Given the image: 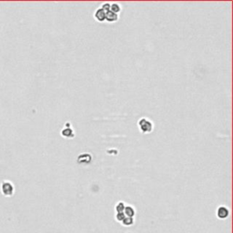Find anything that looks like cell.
<instances>
[{
    "label": "cell",
    "mask_w": 233,
    "mask_h": 233,
    "mask_svg": "<svg viewBox=\"0 0 233 233\" xmlns=\"http://www.w3.org/2000/svg\"><path fill=\"white\" fill-rule=\"evenodd\" d=\"M138 127L141 133L149 134V133H151V131L154 128V123L147 118H142L138 120Z\"/></svg>",
    "instance_id": "6da1fadb"
},
{
    "label": "cell",
    "mask_w": 233,
    "mask_h": 233,
    "mask_svg": "<svg viewBox=\"0 0 233 233\" xmlns=\"http://www.w3.org/2000/svg\"><path fill=\"white\" fill-rule=\"evenodd\" d=\"M94 18H95V19H96L97 22H100V23L105 22V21H106V13L99 7V8H97V9L95 11V13H94Z\"/></svg>",
    "instance_id": "7a4b0ae2"
},
{
    "label": "cell",
    "mask_w": 233,
    "mask_h": 233,
    "mask_svg": "<svg viewBox=\"0 0 233 233\" xmlns=\"http://www.w3.org/2000/svg\"><path fill=\"white\" fill-rule=\"evenodd\" d=\"M229 210L227 207L221 206L217 210V217L221 218V220L227 218L229 217Z\"/></svg>",
    "instance_id": "3957f363"
},
{
    "label": "cell",
    "mask_w": 233,
    "mask_h": 233,
    "mask_svg": "<svg viewBox=\"0 0 233 233\" xmlns=\"http://www.w3.org/2000/svg\"><path fill=\"white\" fill-rule=\"evenodd\" d=\"M119 19V16L112 11H108L106 13V21L108 23H115Z\"/></svg>",
    "instance_id": "277c9868"
},
{
    "label": "cell",
    "mask_w": 233,
    "mask_h": 233,
    "mask_svg": "<svg viewBox=\"0 0 233 233\" xmlns=\"http://www.w3.org/2000/svg\"><path fill=\"white\" fill-rule=\"evenodd\" d=\"M61 135H62V137L67 138H73L75 137L74 129L72 127H64L61 131Z\"/></svg>",
    "instance_id": "5b68a950"
},
{
    "label": "cell",
    "mask_w": 233,
    "mask_h": 233,
    "mask_svg": "<svg viewBox=\"0 0 233 233\" xmlns=\"http://www.w3.org/2000/svg\"><path fill=\"white\" fill-rule=\"evenodd\" d=\"M123 212L126 215V217H129V218H134V216L136 215V210H135L134 207L130 206V205L126 206Z\"/></svg>",
    "instance_id": "8992f818"
},
{
    "label": "cell",
    "mask_w": 233,
    "mask_h": 233,
    "mask_svg": "<svg viewBox=\"0 0 233 233\" xmlns=\"http://www.w3.org/2000/svg\"><path fill=\"white\" fill-rule=\"evenodd\" d=\"M122 10V7L120 6L119 3H116V2H114V3H111L110 4V11H112L113 13L119 15Z\"/></svg>",
    "instance_id": "52a82bcc"
},
{
    "label": "cell",
    "mask_w": 233,
    "mask_h": 233,
    "mask_svg": "<svg viewBox=\"0 0 233 233\" xmlns=\"http://www.w3.org/2000/svg\"><path fill=\"white\" fill-rule=\"evenodd\" d=\"M125 207H126L125 202H123V201H119V202L116 203V207H115V210H116V213L123 212L124 210H125Z\"/></svg>",
    "instance_id": "ba28073f"
},
{
    "label": "cell",
    "mask_w": 233,
    "mask_h": 233,
    "mask_svg": "<svg viewBox=\"0 0 233 233\" xmlns=\"http://www.w3.org/2000/svg\"><path fill=\"white\" fill-rule=\"evenodd\" d=\"M134 222H135V221H134V218H129V217H126L124 220H123V221L121 222L124 226H127V227H128V226H132L133 224H134Z\"/></svg>",
    "instance_id": "9c48e42d"
},
{
    "label": "cell",
    "mask_w": 233,
    "mask_h": 233,
    "mask_svg": "<svg viewBox=\"0 0 233 233\" xmlns=\"http://www.w3.org/2000/svg\"><path fill=\"white\" fill-rule=\"evenodd\" d=\"M110 4H111V3H109V2H105V3L102 4V6L100 7V8L103 10L105 13H107V12L110 11Z\"/></svg>",
    "instance_id": "30bf717a"
},
{
    "label": "cell",
    "mask_w": 233,
    "mask_h": 233,
    "mask_svg": "<svg viewBox=\"0 0 233 233\" xmlns=\"http://www.w3.org/2000/svg\"><path fill=\"white\" fill-rule=\"evenodd\" d=\"M125 218H126V215L124 214V212H119V213L116 214V220L119 222H122Z\"/></svg>",
    "instance_id": "8fae6325"
}]
</instances>
